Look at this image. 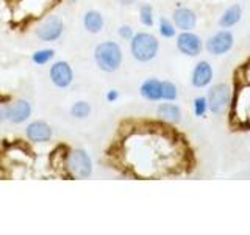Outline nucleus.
Returning a JSON list of instances; mask_svg holds the SVG:
<instances>
[{"instance_id":"1","label":"nucleus","mask_w":250,"mask_h":235,"mask_svg":"<svg viewBox=\"0 0 250 235\" xmlns=\"http://www.w3.org/2000/svg\"><path fill=\"white\" fill-rule=\"evenodd\" d=\"M94 60L100 70L104 72H116L121 68L124 53L121 46L116 41H104L94 49Z\"/></svg>"},{"instance_id":"2","label":"nucleus","mask_w":250,"mask_h":235,"mask_svg":"<svg viewBox=\"0 0 250 235\" xmlns=\"http://www.w3.org/2000/svg\"><path fill=\"white\" fill-rule=\"evenodd\" d=\"M158 50H160L158 39L152 33H147V31L135 33V36L130 39V52H131V57L136 61H141V63L152 61L156 57Z\"/></svg>"},{"instance_id":"3","label":"nucleus","mask_w":250,"mask_h":235,"mask_svg":"<svg viewBox=\"0 0 250 235\" xmlns=\"http://www.w3.org/2000/svg\"><path fill=\"white\" fill-rule=\"evenodd\" d=\"M66 169L75 179H88L92 174V160L84 149H72L66 155Z\"/></svg>"},{"instance_id":"4","label":"nucleus","mask_w":250,"mask_h":235,"mask_svg":"<svg viewBox=\"0 0 250 235\" xmlns=\"http://www.w3.org/2000/svg\"><path fill=\"white\" fill-rule=\"evenodd\" d=\"M230 86L227 83H217L214 86H211L208 91V110L213 115H221L225 112V108L230 104Z\"/></svg>"},{"instance_id":"5","label":"nucleus","mask_w":250,"mask_h":235,"mask_svg":"<svg viewBox=\"0 0 250 235\" xmlns=\"http://www.w3.org/2000/svg\"><path fill=\"white\" fill-rule=\"evenodd\" d=\"M62 31H64V22L60 18V16H49L45 18L39 25L36 27L35 33L36 36L44 43H52L57 41L61 38Z\"/></svg>"},{"instance_id":"6","label":"nucleus","mask_w":250,"mask_h":235,"mask_svg":"<svg viewBox=\"0 0 250 235\" xmlns=\"http://www.w3.org/2000/svg\"><path fill=\"white\" fill-rule=\"evenodd\" d=\"M50 82L60 90L69 88L74 82V70L67 61H55L49 69Z\"/></svg>"},{"instance_id":"7","label":"nucleus","mask_w":250,"mask_h":235,"mask_svg":"<svg viewBox=\"0 0 250 235\" xmlns=\"http://www.w3.org/2000/svg\"><path fill=\"white\" fill-rule=\"evenodd\" d=\"M234 38L233 33L229 30H219L207 41V50L211 55H224L233 49Z\"/></svg>"},{"instance_id":"8","label":"nucleus","mask_w":250,"mask_h":235,"mask_svg":"<svg viewBox=\"0 0 250 235\" xmlns=\"http://www.w3.org/2000/svg\"><path fill=\"white\" fill-rule=\"evenodd\" d=\"M177 49L180 53L186 55V57H197L203 49V43L199 35L192 33V31H182L177 36Z\"/></svg>"},{"instance_id":"9","label":"nucleus","mask_w":250,"mask_h":235,"mask_svg":"<svg viewBox=\"0 0 250 235\" xmlns=\"http://www.w3.org/2000/svg\"><path fill=\"white\" fill-rule=\"evenodd\" d=\"M25 135L31 143H47L52 140V127L45 121H33L25 127Z\"/></svg>"},{"instance_id":"10","label":"nucleus","mask_w":250,"mask_h":235,"mask_svg":"<svg viewBox=\"0 0 250 235\" xmlns=\"http://www.w3.org/2000/svg\"><path fill=\"white\" fill-rule=\"evenodd\" d=\"M214 75V70L211 68L208 61H199L197 65L194 66L192 74H191V83L195 88H205L211 83Z\"/></svg>"},{"instance_id":"11","label":"nucleus","mask_w":250,"mask_h":235,"mask_svg":"<svg viewBox=\"0 0 250 235\" xmlns=\"http://www.w3.org/2000/svg\"><path fill=\"white\" fill-rule=\"evenodd\" d=\"M172 22H174L175 28L182 31H189L195 27V24H197V16H195V13L191 8L178 6L174 11V14H172Z\"/></svg>"},{"instance_id":"12","label":"nucleus","mask_w":250,"mask_h":235,"mask_svg":"<svg viewBox=\"0 0 250 235\" xmlns=\"http://www.w3.org/2000/svg\"><path fill=\"white\" fill-rule=\"evenodd\" d=\"M31 116V104L25 99H19L10 105V113H8V121L13 124H22Z\"/></svg>"},{"instance_id":"13","label":"nucleus","mask_w":250,"mask_h":235,"mask_svg":"<svg viewBox=\"0 0 250 235\" xmlns=\"http://www.w3.org/2000/svg\"><path fill=\"white\" fill-rule=\"evenodd\" d=\"M141 96L150 102H158L163 100V88H161V80L158 78H147L141 83L139 88Z\"/></svg>"},{"instance_id":"14","label":"nucleus","mask_w":250,"mask_h":235,"mask_svg":"<svg viewBox=\"0 0 250 235\" xmlns=\"http://www.w3.org/2000/svg\"><path fill=\"white\" fill-rule=\"evenodd\" d=\"M156 115H158L160 119L170 122V124L180 122V119H182V110H180V107L175 104H170L167 100H166V104L158 105V108H156Z\"/></svg>"},{"instance_id":"15","label":"nucleus","mask_w":250,"mask_h":235,"mask_svg":"<svg viewBox=\"0 0 250 235\" xmlns=\"http://www.w3.org/2000/svg\"><path fill=\"white\" fill-rule=\"evenodd\" d=\"M83 25H84L86 31H89V33H92V35L100 33L102 28H104V25H105L104 16H102L97 10L86 11L83 16Z\"/></svg>"},{"instance_id":"16","label":"nucleus","mask_w":250,"mask_h":235,"mask_svg":"<svg viewBox=\"0 0 250 235\" xmlns=\"http://www.w3.org/2000/svg\"><path fill=\"white\" fill-rule=\"evenodd\" d=\"M242 18V8L241 5L238 3H233L230 5L227 10L222 13V16L219 18V27L222 28H230L233 25H236V24L241 21Z\"/></svg>"},{"instance_id":"17","label":"nucleus","mask_w":250,"mask_h":235,"mask_svg":"<svg viewBox=\"0 0 250 235\" xmlns=\"http://www.w3.org/2000/svg\"><path fill=\"white\" fill-rule=\"evenodd\" d=\"M55 57V50L53 49H41L36 50L33 55H31V61L38 66H44L47 63H50Z\"/></svg>"},{"instance_id":"18","label":"nucleus","mask_w":250,"mask_h":235,"mask_svg":"<svg viewBox=\"0 0 250 235\" xmlns=\"http://www.w3.org/2000/svg\"><path fill=\"white\" fill-rule=\"evenodd\" d=\"M89 113H91V105L84 100H78L70 107V115L77 118V119H84V118L89 116Z\"/></svg>"},{"instance_id":"19","label":"nucleus","mask_w":250,"mask_h":235,"mask_svg":"<svg viewBox=\"0 0 250 235\" xmlns=\"http://www.w3.org/2000/svg\"><path fill=\"white\" fill-rule=\"evenodd\" d=\"M139 22L146 27H152L155 18H153V10L148 3H144L139 6Z\"/></svg>"},{"instance_id":"20","label":"nucleus","mask_w":250,"mask_h":235,"mask_svg":"<svg viewBox=\"0 0 250 235\" xmlns=\"http://www.w3.org/2000/svg\"><path fill=\"white\" fill-rule=\"evenodd\" d=\"M161 88H163V100L174 102L178 96V90L175 83H172L169 80H161Z\"/></svg>"},{"instance_id":"21","label":"nucleus","mask_w":250,"mask_h":235,"mask_svg":"<svg viewBox=\"0 0 250 235\" xmlns=\"http://www.w3.org/2000/svg\"><path fill=\"white\" fill-rule=\"evenodd\" d=\"M158 30H160V35L163 38H174L177 33V28L174 25V22H170L166 18H161L160 24H158Z\"/></svg>"},{"instance_id":"22","label":"nucleus","mask_w":250,"mask_h":235,"mask_svg":"<svg viewBox=\"0 0 250 235\" xmlns=\"http://www.w3.org/2000/svg\"><path fill=\"white\" fill-rule=\"evenodd\" d=\"M192 110L195 116H205V113L208 112L207 97H195L192 102Z\"/></svg>"},{"instance_id":"23","label":"nucleus","mask_w":250,"mask_h":235,"mask_svg":"<svg viewBox=\"0 0 250 235\" xmlns=\"http://www.w3.org/2000/svg\"><path fill=\"white\" fill-rule=\"evenodd\" d=\"M117 33H119V36L125 39V41H130V39L135 36V31H133L130 25H121L119 30H117Z\"/></svg>"},{"instance_id":"24","label":"nucleus","mask_w":250,"mask_h":235,"mask_svg":"<svg viewBox=\"0 0 250 235\" xmlns=\"http://www.w3.org/2000/svg\"><path fill=\"white\" fill-rule=\"evenodd\" d=\"M8 113H10V105L0 104V122L8 121Z\"/></svg>"},{"instance_id":"25","label":"nucleus","mask_w":250,"mask_h":235,"mask_svg":"<svg viewBox=\"0 0 250 235\" xmlns=\"http://www.w3.org/2000/svg\"><path fill=\"white\" fill-rule=\"evenodd\" d=\"M105 99H106L108 102H116L117 99H119V91H117V90H109V91L106 93Z\"/></svg>"},{"instance_id":"26","label":"nucleus","mask_w":250,"mask_h":235,"mask_svg":"<svg viewBox=\"0 0 250 235\" xmlns=\"http://www.w3.org/2000/svg\"><path fill=\"white\" fill-rule=\"evenodd\" d=\"M117 2H119L121 5H124V6H127V5H133L136 0H117Z\"/></svg>"},{"instance_id":"27","label":"nucleus","mask_w":250,"mask_h":235,"mask_svg":"<svg viewBox=\"0 0 250 235\" xmlns=\"http://www.w3.org/2000/svg\"><path fill=\"white\" fill-rule=\"evenodd\" d=\"M67 2H69V3H70V5H74V3H75V2H77V0H67Z\"/></svg>"}]
</instances>
